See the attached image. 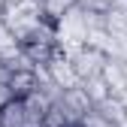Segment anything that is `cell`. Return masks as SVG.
Here are the masks:
<instances>
[{
	"mask_svg": "<svg viewBox=\"0 0 127 127\" xmlns=\"http://www.w3.org/2000/svg\"><path fill=\"white\" fill-rule=\"evenodd\" d=\"M82 91L91 97L94 106H100L103 100L112 97V91H109V85H106V79H103V76H94V79H88V82H82Z\"/></svg>",
	"mask_w": 127,
	"mask_h": 127,
	"instance_id": "obj_9",
	"label": "cell"
},
{
	"mask_svg": "<svg viewBox=\"0 0 127 127\" xmlns=\"http://www.w3.org/2000/svg\"><path fill=\"white\" fill-rule=\"evenodd\" d=\"M9 91H12L15 100L33 97V94L39 91V76H36V70H12V76H9Z\"/></svg>",
	"mask_w": 127,
	"mask_h": 127,
	"instance_id": "obj_5",
	"label": "cell"
},
{
	"mask_svg": "<svg viewBox=\"0 0 127 127\" xmlns=\"http://www.w3.org/2000/svg\"><path fill=\"white\" fill-rule=\"evenodd\" d=\"M88 24H85V12H82V6H73L64 18L58 21V49L61 52H73V49H79V45H85L88 42Z\"/></svg>",
	"mask_w": 127,
	"mask_h": 127,
	"instance_id": "obj_1",
	"label": "cell"
},
{
	"mask_svg": "<svg viewBox=\"0 0 127 127\" xmlns=\"http://www.w3.org/2000/svg\"><path fill=\"white\" fill-rule=\"evenodd\" d=\"M0 124L3 127H30L27 124V103L24 100H12L0 109Z\"/></svg>",
	"mask_w": 127,
	"mask_h": 127,
	"instance_id": "obj_7",
	"label": "cell"
},
{
	"mask_svg": "<svg viewBox=\"0 0 127 127\" xmlns=\"http://www.w3.org/2000/svg\"><path fill=\"white\" fill-rule=\"evenodd\" d=\"M67 58L73 61V67H76V73H79V79L82 82H88V79H94V76H103V67H106V55L97 49V45H79V49H73V52H67Z\"/></svg>",
	"mask_w": 127,
	"mask_h": 127,
	"instance_id": "obj_2",
	"label": "cell"
},
{
	"mask_svg": "<svg viewBox=\"0 0 127 127\" xmlns=\"http://www.w3.org/2000/svg\"><path fill=\"white\" fill-rule=\"evenodd\" d=\"M97 112H103L109 121H115V124H121V118L127 115V103L121 100V97H109V100H103L100 106H94Z\"/></svg>",
	"mask_w": 127,
	"mask_h": 127,
	"instance_id": "obj_11",
	"label": "cell"
},
{
	"mask_svg": "<svg viewBox=\"0 0 127 127\" xmlns=\"http://www.w3.org/2000/svg\"><path fill=\"white\" fill-rule=\"evenodd\" d=\"M9 76H12L9 61H3V58H0V85H9Z\"/></svg>",
	"mask_w": 127,
	"mask_h": 127,
	"instance_id": "obj_14",
	"label": "cell"
},
{
	"mask_svg": "<svg viewBox=\"0 0 127 127\" xmlns=\"http://www.w3.org/2000/svg\"><path fill=\"white\" fill-rule=\"evenodd\" d=\"M103 30L109 36H115V39H127V9L112 6L103 15Z\"/></svg>",
	"mask_w": 127,
	"mask_h": 127,
	"instance_id": "obj_8",
	"label": "cell"
},
{
	"mask_svg": "<svg viewBox=\"0 0 127 127\" xmlns=\"http://www.w3.org/2000/svg\"><path fill=\"white\" fill-rule=\"evenodd\" d=\"M0 127H3V124H0Z\"/></svg>",
	"mask_w": 127,
	"mask_h": 127,
	"instance_id": "obj_16",
	"label": "cell"
},
{
	"mask_svg": "<svg viewBox=\"0 0 127 127\" xmlns=\"http://www.w3.org/2000/svg\"><path fill=\"white\" fill-rule=\"evenodd\" d=\"M45 73H49V79L61 88V91H70V88H82V79H79L76 67H73V61L67 58V52H61L45 64Z\"/></svg>",
	"mask_w": 127,
	"mask_h": 127,
	"instance_id": "obj_3",
	"label": "cell"
},
{
	"mask_svg": "<svg viewBox=\"0 0 127 127\" xmlns=\"http://www.w3.org/2000/svg\"><path fill=\"white\" fill-rule=\"evenodd\" d=\"M55 103L64 109V112H67V118H70L73 124H82V118H85L88 112H94V103H91V97H88L82 88H70V91H64Z\"/></svg>",
	"mask_w": 127,
	"mask_h": 127,
	"instance_id": "obj_4",
	"label": "cell"
},
{
	"mask_svg": "<svg viewBox=\"0 0 127 127\" xmlns=\"http://www.w3.org/2000/svg\"><path fill=\"white\" fill-rule=\"evenodd\" d=\"M79 127H118L115 121H109L103 112H97V109H94V112H88L85 118H82V124Z\"/></svg>",
	"mask_w": 127,
	"mask_h": 127,
	"instance_id": "obj_12",
	"label": "cell"
},
{
	"mask_svg": "<svg viewBox=\"0 0 127 127\" xmlns=\"http://www.w3.org/2000/svg\"><path fill=\"white\" fill-rule=\"evenodd\" d=\"M15 97H12V91H9V85H0V109H3L6 103H12Z\"/></svg>",
	"mask_w": 127,
	"mask_h": 127,
	"instance_id": "obj_15",
	"label": "cell"
},
{
	"mask_svg": "<svg viewBox=\"0 0 127 127\" xmlns=\"http://www.w3.org/2000/svg\"><path fill=\"white\" fill-rule=\"evenodd\" d=\"M39 3H42V15H45L49 21H55V24H58L64 15H67V12L79 3V0H39Z\"/></svg>",
	"mask_w": 127,
	"mask_h": 127,
	"instance_id": "obj_10",
	"label": "cell"
},
{
	"mask_svg": "<svg viewBox=\"0 0 127 127\" xmlns=\"http://www.w3.org/2000/svg\"><path fill=\"white\" fill-rule=\"evenodd\" d=\"M115 3H118V0H79V6L88 9V12H109Z\"/></svg>",
	"mask_w": 127,
	"mask_h": 127,
	"instance_id": "obj_13",
	"label": "cell"
},
{
	"mask_svg": "<svg viewBox=\"0 0 127 127\" xmlns=\"http://www.w3.org/2000/svg\"><path fill=\"white\" fill-rule=\"evenodd\" d=\"M103 79L112 97H124L127 94V61H118V58H109L106 67H103Z\"/></svg>",
	"mask_w": 127,
	"mask_h": 127,
	"instance_id": "obj_6",
	"label": "cell"
}]
</instances>
